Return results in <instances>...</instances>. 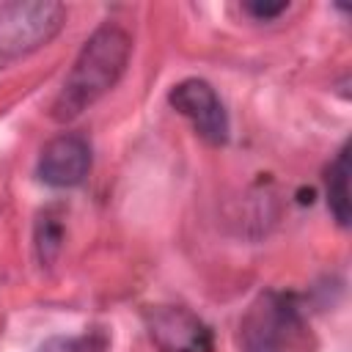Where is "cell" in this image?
<instances>
[{
    "label": "cell",
    "mask_w": 352,
    "mask_h": 352,
    "mask_svg": "<svg viewBox=\"0 0 352 352\" xmlns=\"http://www.w3.org/2000/svg\"><path fill=\"white\" fill-rule=\"evenodd\" d=\"M143 322L157 352H212L214 336L204 319L184 305H148Z\"/></svg>",
    "instance_id": "277c9868"
},
{
    "label": "cell",
    "mask_w": 352,
    "mask_h": 352,
    "mask_svg": "<svg viewBox=\"0 0 352 352\" xmlns=\"http://www.w3.org/2000/svg\"><path fill=\"white\" fill-rule=\"evenodd\" d=\"M110 336L104 330H88L80 336H55L38 346V352H107Z\"/></svg>",
    "instance_id": "ba28073f"
},
{
    "label": "cell",
    "mask_w": 352,
    "mask_h": 352,
    "mask_svg": "<svg viewBox=\"0 0 352 352\" xmlns=\"http://www.w3.org/2000/svg\"><path fill=\"white\" fill-rule=\"evenodd\" d=\"M305 330L300 302L289 292L258 294L239 322V346L245 352H286Z\"/></svg>",
    "instance_id": "7a4b0ae2"
},
{
    "label": "cell",
    "mask_w": 352,
    "mask_h": 352,
    "mask_svg": "<svg viewBox=\"0 0 352 352\" xmlns=\"http://www.w3.org/2000/svg\"><path fill=\"white\" fill-rule=\"evenodd\" d=\"M132 55V38L118 25L96 28L74 58L60 94L52 102L55 121H72L94 102H99L124 74Z\"/></svg>",
    "instance_id": "6da1fadb"
},
{
    "label": "cell",
    "mask_w": 352,
    "mask_h": 352,
    "mask_svg": "<svg viewBox=\"0 0 352 352\" xmlns=\"http://www.w3.org/2000/svg\"><path fill=\"white\" fill-rule=\"evenodd\" d=\"M60 245H63V223L50 212H44L36 223V250L41 264L55 261V256L60 253Z\"/></svg>",
    "instance_id": "9c48e42d"
},
{
    "label": "cell",
    "mask_w": 352,
    "mask_h": 352,
    "mask_svg": "<svg viewBox=\"0 0 352 352\" xmlns=\"http://www.w3.org/2000/svg\"><path fill=\"white\" fill-rule=\"evenodd\" d=\"M168 102L179 116H184L195 126V132L206 143L223 146L228 140V135H231L228 113H226L220 96L214 94V88L206 80L190 77V80L176 82L168 94Z\"/></svg>",
    "instance_id": "5b68a950"
},
{
    "label": "cell",
    "mask_w": 352,
    "mask_h": 352,
    "mask_svg": "<svg viewBox=\"0 0 352 352\" xmlns=\"http://www.w3.org/2000/svg\"><path fill=\"white\" fill-rule=\"evenodd\" d=\"M242 8H245V14H250L253 19L270 22V19H275L278 14H283V11L289 8V3H261V0H256V3H245Z\"/></svg>",
    "instance_id": "30bf717a"
},
{
    "label": "cell",
    "mask_w": 352,
    "mask_h": 352,
    "mask_svg": "<svg viewBox=\"0 0 352 352\" xmlns=\"http://www.w3.org/2000/svg\"><path fill=\"white\" fill-rule=\"evenodd\" d=\"M60 3H0V63L30 55L63 28Z\"/></svg>",
    "instance_id": "3957f363"
},
{
    "label": "cell",
    "mask_w": 352,
    "mask_h": 352,
    "mask_svg": "<svg viewBox=\"0 0 352 352\" xmlns=\"http://www.w3.org/2000/svg\"><path fill=\"white\" fill-rule=\"evenodd\" d=\"M88 170H91V146L77 132L52 138L41 148L36 162V176L47 187H58V190L82 184Z\"/></svg>",
    "instance_id": "8992f818"
},
{
    "label": "cell",
    "mask_w": 352,
    "mask_h": 352,
    "mask_svg": "<svg viewBox=\"0 0 352 352\" xmlns=\"http://www.w3.org/2000/svg\"><path fill=\"white\" fill-rule=\"evenodd\" d=\"M327 206L338 226H349V146L344 143L327 168Z\"/></svg>",
    "instance_id": "52a82bcc"
}]
</instances>
